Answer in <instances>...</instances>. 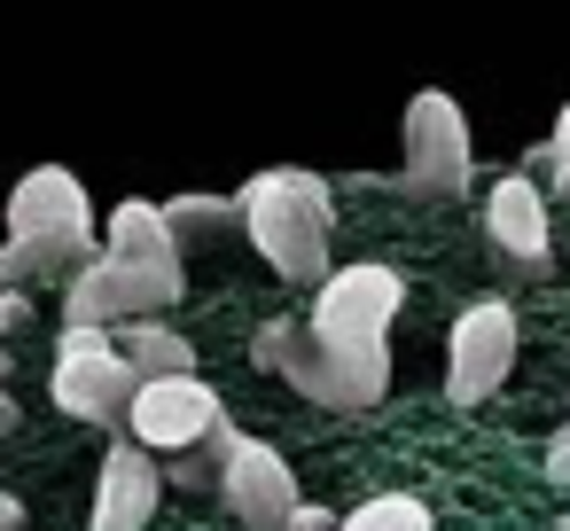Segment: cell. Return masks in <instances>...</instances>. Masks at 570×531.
<instances>
[{
  "instance_id": "25",
  "label": "cell",
  "mask_w": 570,
  "mask_h": 531,
  "mask_svg": "<svg viewBox=\"0 0 570 531\" xmlns=\"http://www.w3.org/2000/svg\"><path fill=\"white\" fill-rule=\"evenodd\" d=\"M0 375H9V352H0Z\"/></svg>"
},
{
  "instance_id": "11",
  "label": "cell",
  "mask_w": 570,
  "mask_h": 531,
  "mask_svg": "<svg viewBox=\"0 0 570 531\" xmlns=\"http://www.w3.org/2000/svg\"><path fill=\"white\" fill-rule=\"evenodd\" d=\"M157 500H165V469H157V453L149 445H110L102 453V469H95V508H87V531H149V515H157Z\"/></svg>"
},
{
  "instance_id": "14",
  "label": "cell",
  "mask_w": 570,
  "mask_h": 531,
  "mask_svg": "<svg viewBox=\"0 0 570 531\" xmlns=\"http://www.w3.org/2000/svg\"><path fill=\"white\" fill-rule=\"evenodd\" d=\"M118 352L134 360L141 383H157V375H196V344H188L173 321H126V328H118Z\"/></svg>"
},
{
  "instance_id": "23",
  "label": "cell",
  "mask_w": 570,
  "mask_h": 531,
  "mask_svg": "<svg viewBox=\"0 0 570 531\" xmlns=\"http://www.w3.org/2000/svg\"><path fill=\"white\" fill-rule=\"evenodd\" d=\"M554 196H570V173H554Z\"/></svg>"
},
{
  "instance_id": "6",
  "label": "cell",
  "mask_w": 570,
  "mask_h": 531,
  "mask_svg": "<svg viewBox=\"0 0 570 531\" xmlns=\"http://www.w3.org/2000/svg\"><path fill=\"white\" fill-rule=\"evenodd\" d=\"M250 352H258L266 375H282L297 399H313V406H328V414H360V406H375V391H367V383H360V375H352V367L305 328V313H274V321L258 328Z\"/></svg>"
},
{
  "instance_id": "22",
  "label": "cell",
  "mask_w": 570,
  "mask_h": 531,
  "mask_svg": "<svg viewBox=\"0 0 570 531\" xmlns=\"http://www.w3.org/2000/svg\"><path fill=\"white\" fill-rule=\"evenodd\" d=\"M17 422H24V414H17V399H9V383H0V437H9Z\"/></svg>"
},
{
  "instance_id": "8",
  "label": "cell",
  "mask_w": 570,
  "mask_h": 531,
  "mask_svg": "<svg viewBox=\"0 0 570 531\" xmlns=\"http://www.w3.org/2000/svg\"><path fill=\"white\" fill-rule=\"evenodd\" d=\"M515 344H523V328H515V305L508 297L461 305V321L445 336V399L453 406H484L515 375Z\"/></svg>"
},
{
  "instance_id": "13",
  "label": "cell",
  "mask_w": 570,
  "mask_h": 531,
  "mask_svg": "<svg viewBox=\"0 0 570 531\" xmlns=\"http://www.w3.org/2000/svg\"><path fill=\"white\" fill-rule=\"evenodd\" d=\"M102 250H110V258H188V250L173 243V219H165V204H149V196H126V204L110 212V227H102Z\"/></svg>"
},
{
  "instance_id": "16",
  "label": "cell",
  "mask_w": 570,
  "mask_h": 531,
  "mask_svg": "<svg viewBox=\"0 0 570 531\" xmlns=\"http://www.w3.org/2000/svg\"><path fill=\"white\" fill-rule=\"evenodd\" d=\"M336 531H438V523H430V508H422L414 492H375V500L344 508Z\"/></svg>"
},
{
  "instance_id": "17",
  "label": "cell",
  "mask_w": 570,
  "mask_h": 531,
  "mask_svg": "<svg viewBox=\"0 0 570 531\" xmlns=\"http://www.w3.org/2000/svg\"><path fill=\"white\" fill-rule=\"evenodd\" d=\"M173 484H188V492H219V430L204 437V445H188V453H173Z\"/></svg>"
},
{
  "instance_id": "7",
  "label": "cell",
  "mask_w": 570,
  "mask_h": 531,
  "mask_svg": "<svg viewBox=\"0 0 570 531\" xmlns=\"http://www.w3.org/2000/svg\"><path fill=\"white\" fill-rule=\"evenodd\" d=\"M219 500L235 508L243 531H289V515L305 508L297 469L282 461V445L243 437L235 422H219Z\"/></svg>"
},
{
  "instance_id": "1",
  "label": "cell",
  "mask_w": 570,
  "mask_h": 531,
  "mask_svg": "<svg viewBox=\"0 0 570 531\" xmlns=\"http://www.w3.org/2000/svg\"><path fill=\"white\" fill-rule=\"evenodd\" d=\"M235 204H243L250 250H258L289 289H321V282L336 274V258H328V243H336V188H328L321 173H305V165H266V173H250V180L235 188Z\"/></svg>"
},
{
  "instance_id": "20",
  "label": "cell",
  "mask_w": 570,
  "mask_h": 531,
  "mask_svg": "<svg viewBox=\"0 0 570 531\" xmlns=\"http://www.w3.org/2000/svg\"><path fill=\"white\" fill-rule=\"evenodd\" d=\"M547 476H554V484H562V492H570V422H562V437H554V445H547Z\"/></svg>"
},
{
  "instance_id": "18",
  "label": "cell",
  "mask_w": 570,
  "mask_h": 531,
  "mask_svg": "<svg viewBox=\"0 0 570 531\" xmlns=\"http://www.w3.org/2000/svg\"><path fill=\"white\" fill-rule=\"evenodd\" d=\"M40 321V305H32V289H0V336H24Z\"/></svg>"
},
{
  "instance_id": "19",
  "label": "cell",
  "mask_w": 570,
  "mask_h": 531,
  "mask_svg": "<svg viewBox=\"0 0 570 531\" xmlns=\"http://www.w3.org/2000/svg\"><path fill=\"white\" fill-rule=\"evenodd\" d=\"M539 165H547V173H570V102L554 110V134H547V149H539Z\"/></svg>"
},
{
  "instance_id": "15",
  "label": "cell",
  "mask_w": 570,
  "mask_h": 531,
  "mask_svg": "<svg viewBox=\"0 0 570 531\" xmlns=\"http://www.w3.org/2000/svg\"><path fill=\"white\" fill-rule=\"evenodd\" d=\"M165 219H173V243L188 250V243L235 235V227H243V204H235V196H173V204H165Z\"/></svg>"
},
{
  "instance_id": "24",
  "label": "cell",
  "mask_w": 570,
  "mask_h": 531,
  "mask_svg": "<svg viewBox=\"0 0 570 531\" xmlns=\"http://www.w3.org/2000/svg\"><path fill=\"white\" fill-rule=\"evenodd\" d=\"M547 531H570V508H562V515H554V523H547Z\"/></svg>"
},
{
  "instance_id": "10",
  "label": "cell",
  "mask_w": 570,
  "mask_h": 531,
  "mask_svg": "<svg viewBox=\"0 0 570 531\" xmlns=\"http://www.w3.org/2000/svg\"><path fill=\"white\" fill-rule=\"evenodd\" d=\"M219 422H227V406H219V391H212L204 375H157V383L134 391L126 437L149 445V453H188V445H204Z\"/></svg>"
},
{
  "instance_id": "9",
  "label": "cell",
  "mask_w": 570,
  "mask_h": 531,
  "mask_svg": "<svg viewBox=\"0 0 570 531\" xmlns=\"http://www.w3.org/2000/svg\"><path fill=\"white\" fill-rule=\"evenodd\" d=\"M9 243H63V250L95 258L102 235H95L87 180H79L71 165H32V173L9 188Z\"/></svg>"
},
{
  "instance_id": "2",
  "label": "cell",
  "mask_w": 570,
  "mask_h": 531,
  "mask_svg": "<svg viewBox=\"0 0 570 531\" xmlns=\"http://www.w3.org/2000/svg\"><path fill=\"white\" fill-rule=\"evenodd\" d=\"M399 313H406V274L360 258V266H336V274L313 289L305 328L383 399V391H391V328H399Z\"/></svg>"
},
{
  "instance_id": "21",
  "label": "cell",
  "mask_w": 570,
  "mask_h": 531,
  "mask_svg": "<svg viewBox=\"0 0 570 531\" xmlns=\"http://www.w3.org/2000/svg\"><path fill=\"white\" fill-rule=\"evenodd\" d=\"M289 531H336V508H313V500H305V508L289 515Z\"/></svg>"
},
{
  "instance_id": "5",
  "label": "cell",
  "mask_w": 570,
  "mask_h": 531,
  "mask_svg": "<svg viewBox=\"0 0 570 531\" xmlns=\"http://www.w3.org/2000/svg\"><path fill=\"white\" fill-rule=\"evenodd\" d=\"M399 149H406V188H414V196H469L476 149H469V118H461V102H453L445 87L406 95Z\"/></svg>"
},
{
  "instance_id": "3",
  "label": "cell",
  "mask_w": 570,
  "mask_h": 531,
  "mask_svg": "<svg viewBox=\"0 0 570 531\" xmlns=\"http://www.w3.org/2000/svg\"><path fill=\"white\" fill-rule=\"evenodd\" d=\"M180 297H188V266H180V258H110V250H95V258L63 282V328L173 321Z\"/></svg>"
},
{
  "instance_id": "12",
  "label": "cell",
  "mask_w": 570,
  "mask_h": 531,
  "mask_svg": "<svg viewBox=\"0 0 570 531\" xmlns=\"http://www.w3.org/2000/svg\"><path fill=\"white\" fill-rule=\"evenodd\" d=\"M484 235H492L508 258H523V266H547V258H554L547 196H539V180H531V173H500V180L484 188Z\"/></svg>"
},
{
  "instance_id": "4",
  "label": "cell",
  "mask_w": 570,
  "mask_h": 531,
  "mask_svg": "<svg viewBox=\"0 0 570 531\" xmlns=\"http://www.w3.org/2000/svg\"><path fill=\"white\" fill-rule=\"evenodd\" d=\"M134 360L118 352V328H63L56 336V367H48V399L71 414V422H126L134 414Z\"/></svg>"
}]
</instances>
